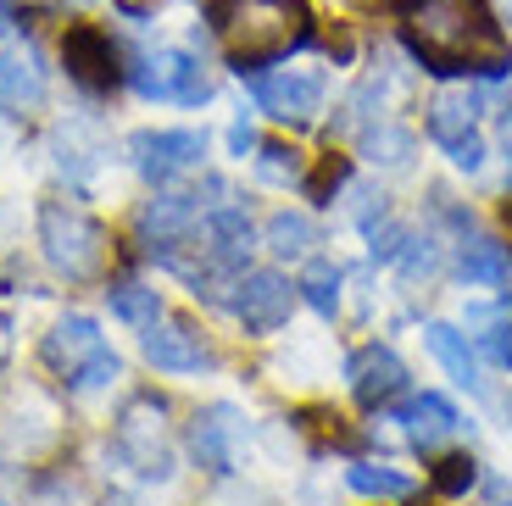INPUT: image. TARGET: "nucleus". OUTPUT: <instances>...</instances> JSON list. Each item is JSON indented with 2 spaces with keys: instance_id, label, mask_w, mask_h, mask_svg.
Listing matches in <instances>:
<instances>
[{
  "instance_id": "f257e3e1",
  "label": "nucleus",
  "mask_w": 512,
  "mask_h": 506,
  "mask_svg": "<svg viewBox=\"0 0 512 506\" xmlns=\"http://www.w3.org/2000/svg\"><path fill=\"white\" fill-rule=\"evenodd\" d=\"M407 45L429 73H507V34L485 0H412Z\"/></svg>"
},
{
  "instance_id": "f03ea898",
  "label": "nucleus",
  "mask_w": 512,
  "mask_h": 506,
  "mask_svg": "<svg viewBox=\"0 0 512 506\" xmlns=\"http://www.w3.org/2000/svg\"><path fill=\"white\" fill-rule=\"evenodd\" d=\"M212 28L240 73L279 62L312 39L307 0H212Z\"/></svg>"
},
{
  "instance_id": "7ed1b4c3",
  "label": "nucleus",
  "mask_w": 512,
  "mask_h": 506,
  "mask_svg": "<svg viewBox=\"0 0 512 506\" xmlns=\"http://www.w3.org/2000/svg\"><path fill=\"white\" fill-rule=\"evenodd\" d=\"M39 251L51 262L56 279L67 284H95L106 273V228L95 223L84 206H67V201H45L39 206Z\"/></svg>"
},
{
  "instance_id": "20e7f679",
  "label": "nucleus",
  "mask_w": 512,
  "mask_h": 506,
  "mask_svg": "<svg viewBox=\"0 0 512 506\" xmlns=\"http://www.w3.org/2000/svg\"><path fill=\"white\" fill-rule=\"evenodd\" d=\"M112 451L123 468H134L140 479H167L173 473V429H167V401L156 395H134L117 412Z\"/></svg>"
},
{
  "instance_id": "39448f33",
  "label": "nucleus",
  "mask_w": 512,
  "mask_h": 506,
  "mask_svg": "<svg viewBox=\"0 0 512 506\" xmlns=\"http://www.w3.org/2000/svg\"><path fill=\"white\" fill-rule=\"evenodd\" d=\"M128 162L145 184L167 190L173 178L195 173L206 162V134L201 128H140V134H128Z\"/></svg>"
},
{
  "instance_id": "423d86ee",
  "label": "nucleus",
  "mask_w": 512,
  "mask_h": 506,
  "mask_svg": "<svg viewBox=\"0 0 512 506\" xmlns=\"http://www.w3.org/2000/svg\"><path fill=\"white\" fill-rule=\"evenodd\" d=\"M128 84L140 89L145 101H179V106H201L212 95L206 62L190 51H145L128 67Z\"/></svg>"
},
{
  "instance_id": "0eeeda50",
  "label": "nucleus",
  "mask_w": 512,
  "mask_h": 506,
  "mask_svg": "<svg viewBox=\"0 0 512 506\" xmlns=\"http://www.w3.org/2000/svg\"><path fill=\"white\" fill-rule=\"evenodd\" d=\"M479 106H485V95H474V89H446V95H435V106H429V134H435V145L462 167V173H479V167H485Z\"/></svg>"
},
{
  "instance_id": "6e6552de",
  "label": "nucleus",
  "mask_w": 512,
  "mask_h": 506,
  "mask_svg": "<svg viewBox=\"0 0 512 506\" xmlns=\"http://www.w3.org/2000/svg\"><path fill=\"white\" fill-rule=\"evenodd\" d=\"M251 95L256 106L279 123H312L323 112V95H329V78L318 67H279V73H256L251 67Z\"/></svg>"
},
{
  "instance_id": "1a4fd4ad",
  "label": "nucleus",
  "mask_w": 512,
  "mask_h": 506,
  "mask_svg": "<svg viewBox=\"0 0 512 506\" xmlns=\"http://www.w3.org/2000/svg\"><path fill=\"white\" fill-rule=\"evenodd\" d=\"M195 240H201V262L212 267V273H245V262H251V251H256V228L240 206L218 201V206H206Z\"/></svg>"
},
{
  "instance_id": "9d476101",
  "label": "nucleus",
  "mask_w": 512,
  "mask_h": 506,
  "mask_svg": "<svg viewBox=\"0 0 512 506\" xmlns=\"http://www.w3.org/2000/svg\"><path fill=\"white\" fill-rule=\"evenodd\" d=\"M290 306L295 290L279 273H240V284L229 295V312L245 323V334H279L290 323Z\"/></svg>"
},
{
  "instance_id": "9b49d317",
  "label": "nucleus",
  "mask_w": 512,
  "mask_h": 506,
  "mask_svg": "<svg viewBox=\"0 0 512 506\" xmlns=\"http://www.w3.org/2000/svg\"><path fill=\"white\" fill-rule=\"evenodd\" d=\"M101 351H106L101 323L84 317V312H67V317H56V323H51V334H45V345H39V362L51 367L62 384H73Z\"/></svg>"
},
{
  "instance_id": "f8f14e48",
  "label": "nucleus",
  "mask_w": 512,
  "mask_h": 506,
  "mask_svg": "<svg viewBox=\"0 0 512 506\" xmlns=\"http://www.w3.org/2000/svg\"><path fill=\"white\" fill-rule=\"evenodd\" d=\"M140 351L151 367H162V373H201V367H212V345L195 334V323H184V317H156L151 329L140 334Z\"/></svg>"
},
{
  "instance_id": "ddd939ff",
  "label": "nucleus",
  "mask_w": 512,
  "mask_h": 506,
  "mask_svg": "<svg viewBox=\"0 0 512 506\" xmlns=\"http://www.w3.org/2000/svg\"><path fill=\"white\" fill-rule=\"evenodd\" d=\"M134 228H140L145 251H167V245H184L195 240V228H201V195H184V190H162L156 201L140 206V217H134Z\"/></svg>"
},
{
  "instance_id": "4468645a",
  "label": "nucleus",
  "mask_w": 512,
  "mask_h": 506,
  "mask_svg": "<svg viewBox=\"0 0 512 506\" xmlns=\"http://www.w3.org/2000/svg\"><path fill=\"white\" fill-rule=\"evenodd\" d=\"M62 62H67V73L78 78V84L90 89V95H106V89L117 84V45H112V34L106 28H95V23H78V28H67V39H62Z\"/></svg>"
},
{
  "instance_id": "2eb2a0df",
  "label": "nucleus",
  "mask_w": 512,
  "mask_h": 506,
  "mask_svg": "<svg viewBox=\"0 0 512 506\" xmlns=\"http://www.w3.org/2000/svg\"><path fill=\"white\" fill-rule=\"evenodd\" d=\"M346 379H351V395H357L362 406H384V401H396V395L407 390V362H401L390 345L373 340L346 362Z\"/></svg>"
},
{
  "instance_id": "dca6fc26",
  "label": "nucleus",
  "mask_w": 512,
  "mask_h": 506,
  "mask_svg": "<svg viewBox=\"0 0 512 506\" xmlns=\"http://www.w3.org/2000/svg\"><path fill=\"white\" fill-rule=\"evenodd\" d=\"M240 434H245V423L234 406H206L190 423V456L206 473H234V445H240Z\"/></svg>"
},
{
  "instance_id": "f3484780",
  "label": "nucleus",
  "mask_w": 512,
  "mask_h": 506,
  "mask_svg": "<svg viewBox=\"0 0 512 506\" xmlns=\"http://www.w3.org/2000/svg\"><path fill=\"white\" fill-rule=\"evenodd\" d=\"M396 423H401V434H407L412 445H423V451H435V445H446V440H457L468 423H462V412L446 401V395H435V390H423V395H412L407 406L396 412Z\"/></svg>"
},
{
  "instance_id": "a211bd4d",
  "label": "nucleus",
  "mask_w": 512,
  "mask_h": 506,
  "mask_svg": "<svg viewBox=\"0 0 512 506\" xmlns=\"http://www.w3.org/2000/svg\"><path fill=\"white\" fill-rule=\"evenodd\" d=\"M0 106L6 112L45 106V67L34 62V51H0Z\"/></svg>"
},
{
  "instance_id": "6ab92c4d",
  "label": "nucleus",
  "mask_w": 512,
  "mask_h": 506,
  "mask_svg": "<svg viewBox=\"0 0 512 506\" xmlns=\"http://www.w3.org/2000/svg\"><path fill=\"white\" fill-rule=\"evenodd\" d=\"M423 340H429L435 362L451 373V384H462L468 395L485 390V379H479V356H474V345H468V334H462V329H451V323H429Z\"/></svg>"
},
{
  "instance_id": "aec40b11",
  "label": "nucleus",
  "mask_w": 512,
  "mask_h": 506,
  "mask_svg": "<svg viewBox=\"0 0 512 506\" xmlns=\"http://www.w3.org/2000/svg\"><path fill=\"white\" fill-rule=\"evenodd\" d=\"M262 245H268L279 262H307L312 245H318V223L307 212H273L262 228Z\"/></svg>"
},
{
  "instance_id": "412c9836",
  "label": "nucleus",
  "mask_w": 512,
  "mask_h": 506,
  "mask_svg": "<svg viewBox=\"0 0 512 506\" xmlns=\"http://www.w3.org/2000/svg\"><path fill=\"white\" fill-rule=\"evenodd\" d=\"M457 273H462V284H490V290H496V284L512 279V251L496 240H462Z\"/></svg>"
},
{
  "instance_id": "4be33fe9",
  "label": "nucleus",
  "mask_w": 512,
  "mask_h": 506,
  "mask_svg": "<svg viewBox=\"0 0 512 506\" xmlns=\"http://www.w3.org/2000/svg\"><path fill=\"white\" fill-rule=\"evenodd\" d=\"M106 301H112V317H117V323H128V329H151L156 317H162V295H156L151 284H134V279L112 284Z\"/></svg>"
},
{
  "instance_id": "5701e85b",
  "label": "nucleus",
  "mask_w": 512,
  "mask_h": 506,
  "mask_svg": "<svg viewBox=\"0 0 512 506\" xmlns=\"http://www.w3.org/2000/svg\"><path fill=\"white\" fill-rule=\"evenodd\" d=\"M346 484L357 495H368V501H407L412 495V479L396 468H379V462H351L346 468Z\"/></svg>"
},
{
  "instance_id": "b1692460",
  "label": "nucleus",
  "mask_w": 512,
  "mask_h": 506,
  "mask_svg": "<svg viewBox=\"0 0 512 506\" xmlns=\"http://www.w3.org/2000/svg\"><path fill=\"white\" fill-rule=\"evenodd\" d=\"M295 290L307 295V306L318 317H334V312H340V267H334V262H307Z\"/></svg>"
},
{
  "instance_id": "393cba45",
  "label": "nucleus",
  "mask_w": 512,
  "mask_h": 506,
  "mask_svg": "<svg viewBox=\"0 0 512 506\" xmlns=\"http://www.w3.org/2000/svg\"><path fill=\"white\" fill-rule=\"evenodd\" d=\"M362 151H368L373 162H384V167H407L412 162V134L379 117L373 128H362Z\"/></svg>"
},
{
  "instance_id": "a878e982",
  "label": "nucleus",
  "mask_w": 512,
  "mask_h": 506,
  "mask_svg": "<svg viewBox=\"0 0 512 506\" xmlns=\"http://www.w3.org/2000/svg\"><path fill=\"white\" fill-rule=\"evenodd\" d=\"M256 178H262V184H301V178H307V162H301V151H290V145H256Z\"/></svg>"
},
{
  "instance_id": "bb28decb",
  "label": "nucleus",
  "mask_w": 512,
  "mask_h": 506,
  "mask_svg": "<svg viewBox=\"0 0 512 506\" xmlns=\"http://www.w3.org/2000/svg\"><path fill=\"white\" fill-rule=\"evenodd\" d=\"M95 162H101V156L84 151V145H78L73 134H56V173H62L67 184H90Z\"/></svg>"
},
{
  "instance_id": "cd10ccee",
  "label": "nucleus",
  "mask_w": 512,
  "mask_h": 506,
  "mask_svg": "<svg viewBox=\"0 0 512 506\" xmlns=\"http://www.w3.org/2000/svg\"><path fill=\"white\" fill-rule=\"evenodd\" d=\"M117 373H123V362H117V351H112V345H106V351L95 356V362L84 367V373H78V379L67 384V390H73V395H95V390H106V384H112Z\"/></svg>"
},
{
  "instance_id": "c85d7f7f",
  "label": "nucleus",
  "mask_w": 512,
  "mask_h": 506,
  "mask_svg": "<svg viewBox=\"0 0 512 506\" xmlns=\"http://www.w3.org/2000/svg\"><path fill=\"white\" fill-rule=\"evenodd\" d=\"M440 490L446 495H462V490H474V462H468V456H451V462H440Z\"/></svg>"
},
{
  "instance_id": "c756f323",
  "label": "nucleus",
  "mask_w": 512,
  "mask_h": 506,
  "mask_svg": "<svg viewBox=\"0 0 512 506\" xmlns=\"http://www.w3.org/2000/svg\"><path fill=\"white\" fill-rule=\"evenodd\" d=\"M485 351H490V362H501L512 373V323H501V329L485 334Z\"/></svg>"
},
{
  "instance_id": "7c9ffc66",
  "label": "nucleus",
  "mask_w": 512,
  "mask_h": 506,
  "mask_svg": "<svg viewBox=\"0 0 512 506\" xmlns=\"http://www.w3.org/2000/svg\"><path fill=\"white\" fill-rule=\"evenodd\" d=\"M229 151H234V156L256 151V128H251V117H234V123H229Z\"/></svg>"
},
{
  "instance_id": "2f4dec72",
  "label": "nucleus",
  "mask_w": 512,
  "mask_h": 506,
  "mask_svg": "<svg viewBox=\"0 0 512 506\" xmlns=\"http://www.w3.org/2000/svg\"><path fill=\"white\" fill-rule=\"evenodd\" d=\"M362 12H407L412 0H357Z\"/></svg>"
},
{
  "instance_id": "473e14b6",
  "label": "nucleus",
  "mask_w": 512,
  "mask_h": 506,
  "mask_svg": "<svg viewBox=\"0 0 512 506\" xmlns=\"http://www.w3.org/2000/svg\"><path fill=\"white\" fill-rule=\"evenodd\" d=\"M501 151H507V173H512V112L501 117Z\"/></svg>"
},
{
  "instance_id": "72a5a7b5",
  "label": "nucleus",
  "mask_w": 512,
  "mask_h": 506,
  "mask_svg": "<svg viewBox=\"0 0 512 506\" xmlns=\"http://www.w3.org/2000/svg\"><path fill=\"white\" fill-rule=\"evenodd\" d=\"M6 28H12V6H6V0H0V34H6Z\"/></svg>"
},
{
  "instance_id": "f704fd0d",
  "label": "nucleus",
  "mask_w": 512,
  "mask_h": 506,
  "mask_svg": "<svg viewBox=\"0 0 512 506\" xmlns=\"http://www.w3.org/2000/svg\"><path fill=\"white\" fill-rule=\"evenodd\" d=\"M501 17H507V28H512V0H501Z\"/></svg>"
}]
</instances>
